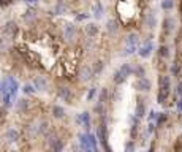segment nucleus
Segmentation results:
<instances>
[{
    "label": "nucleus",
    "instance_id": "4be33fe9",
    "mask_svg": "<svg viewBox=\"0 0 182 152\" xmlns=\"http://www.w3.org/2000/svg\"><path fill=\"white\" fill-rule=\"evenodd\" d=\"M106 30L111 33V35L117 33V32H119V24H117V21H116V19H109L108 24H106Z\"/></svg>",
    "mask_w": 182,
    "mask_h": 152
},
{
    "label": "nucleus",
    "instance_id": "a18cd8bd",
    "mask_svg": "<svg viewBox=\"0 0 182 152\" xmlns=\"http://www.w3.org/2000/svg\"><path fill=\"white\" fill-rule=\"evenodd\" d=\"M176 105H178V109H179V112H182V97H179V98H178V101H176Z\"/></svg>",
    "mask_w": 182,
    "mask_h": 152
},
{
    "label": "nucleus",
    "instance_id": "412c9836",
    "mask_svg": "<svg viewBox=\"0 0 182 152\" xmlns=\"http://www.w3.org/2000/svg\"><path fill=\"white\" fill-rule=\"evenodd\" d=\"M144 22H146V25L149 27V29H154V27L157 25V18H155V14H154V13H147L146 18H144Z\"/></svg>",
    "mask_w": 182,
    "mask_h": 152
},
{
    "label": "nucleus",
    "instance_id": "2f4dec72",
    "mask_svg": "<svg viewBox=\"0 0 182 152\" xmlns=\"http://www.w3.org/2000/svg\"><path fill=\"white\" fill-rule=\"evenodd\" d=\"M160 7H162V10H165V11H171L174 8V0H162Z\"/></svg>",
    "mask_w": 182,
    "mask_h": 152
},
{
    "label": "nucleus",
    "instance_id": "c756f323",
    "mask_svg": "<svg viewBox=\"0 0 182 152\" xmlns=\"http://www.w3.org/2000/svg\"><path fill=\"white\" fill-rule=\"evenodd\" d=\"M119 70L122 71V73H124V75H125L127 78L133 75V65H131V64H122V67H120Z\"/></svg>",
    "mask_w": 182,
    "mask_h": 152
},
{
    "label": "nucleus",
    "instance_id": "5701e85b",
    "mask_svg": "<svg viewBox=\"0 0 182 152\" xmlns=\"http://www.w3.org/2000/svg\"><path fill=\"white\" fill-rule=\"evenodd\" d=\"M158 57L160 59H169V55H171V52H169V48L166 46V44H160V48H158Z\"/></svg>",
    "mask_w": 182,
    "mask_h": 152
},
{
    "label": "nucleus",
    "instance_id": "a19ab883",
    "mask_svg": "<svg viewBox=\"0 0 182 152\" xmlns=\"http://www.w3.org/2000/svg\"><path fill=\"white\" fill-rule=\"evenodd\" d=\"M101 14H103V7H101L100 3H98V5H97V8H95V18H97V19H100V18H101Z\"/></svg>",
    "mask_w": 182,
    "mask_h": 152
},
{
    "label": "nucleus",
    "instance_id": "4c0bfd02",
    "mask_svg": "<svg viewBox=\"0 0 182 152\" xmlns=\"http://www.w3.org/2000/svg\"><path fill=\"white\" fill-rule=\"evenodd\" d=\"M138 51V46H135V44H127V48L124 51V55H131V54H135Z\"/></svg>",
    "mask_w": 182,
    "mask_h": 152
},
{
    "label": "nucleus",
    "instance_id": "f03ea898",
    "mask_svg": "<svg viewBox=\"0 0 182 152\" xmlns=\"http://www.w3.org/2000/svg\"><path fill=\"white\" fill-rule=\"evenodd\" d=\"M76 38H78V29H76V25L75 24H65L63 27V40L70 43V44H73L76 41Z\"/></svg>",
    "mask_w": 182,
    "mask_h": 152
},
{
    "label": "nucleus",
    "instance_id": "58836bf2",
    "mask_svg": "<svg viewBox=\"0 0 182 152\" xmlns=\"http://www.w3.org/2000/svg\"><path fill=\"white\" fill-rule=\"evenodd\" d=\"M22 18H24L25 21H32V19H35V18H37L35 10H27L25 13H24V16H22Z\"/></svg>",
    "mask_w": 182,
    "mask_h": 152
},
{
    "label": "nucleus",
    "instance_id": "37998d69",
    "mask_svg": "<svg viewBox=\"0 0 182 152\" xmlns=\"http://www.w3.org/2000/svg\"><path fill=\"white\" fill-rule=\"evenodd\" d=\"M125 149H127V151H133V149H135V139H131V141L127 143Z\"/></svg>",
    "mask_w": 182,
    "mask_h": 152
},
{
    "label": "nucleus",
    "instance_id": "dca6fc26",
    "mask_svg": "<svg viewBox=\"0 0 182 152\" xmlns=\"http://www.w3.org/2000/svg\"><path fill=\"white\" fill-rule=\"evenodd\" d=\"M29 108H30V101L27 98H21V100H18V103H16V109L19 112H27Z\"/></svg>",
    "mask_w": 182,
    "mask_h": 152
},
{
    "label": "nucleus",
    "instance_id": "09e8293b",
    "mask_svg": "<svg viewBox=\"0 0 182 152\" xmlns=\"http://www.w3.org/2000/svg\"><path fill=\"white\" fill-rule=\"evenodd\" d=\"M10 2V0H0V5H7Z\"/></svg>",
    "mask_w": 182,
    "mask_h": 152
},
{
    "label": "nucleus",
    "instance_id": "c03bdc74",
    "mask_svg": "<svg viewBox=\"0 0 182 152\" xmlns=\"http://www.w3.org/2000/svg\"><path fill=\"white\" fill-rule=\"evenodd\" d=\"M157 116H158V112L151 111V112H149V121H157Z\"/></svg>",
    "mask_w": 182,
    "mask_h": 152
},
{
    "label": "nucleus",
    "instance_id": "7ed1b4c3",
    "mask_svg": "<svg viewBox=\"0 0 182 152\" xmlns=\"http://www.w3.org/2000/svg\"><path fill=\"white\" fill-rule=\"evenodd\" d=\"M97 136H98V141L101 143V146L106 151H109V146H108V127H106V122H101L100 127L97 130Z\"/></svg>",
    "mask_w": 182,
    "mask_h": 152
},
{
    "label": "nucleus",
    "instance_id": "a211bd4d",
    "mask_svg": "<svg viewBox=\"0 0 182 152\" xmlns=\"http://www.w3.org/2000/svg\"><path fill=\"white\" fill-rule=\"evenodd\" d=\"M7 81H8V91H10V94H11V97H14L16 92H18V89H19V84L14 78H8Z\"/></svg>",
    "mask_w": 182,
    "mask_h": 152
},
{
    "label": "nucleus",
    "instance_id": "423d86ee",
    "mask_svg": "<svg viewBox=\"0 0 182 152\" xmlns=\"http://www.w3.org/2000/svg\"><path fill=\"white\" fill-rule=\"evenodd\" d=\"M158 91L166 92V94L171 92V79H169L168 75H163L162 73V75L158 76Z\"/></svg>",
    "mask_w": 182,
    "mask_h": 152
},
{
    "label": "nucleus",
    "instance_id": "9b49d317",
    "mask_svg": "<svg viewBox=\"0 0 182 152\" xmlns=\"http://www.w3.org/2000/svg\"><path fill=\"white\" fill-rule=\"evenodd\" d=\"M59 97L65 100L67 103H71V100H73V92H71V89L65 87V86H60L59 87Z\"/></svg>",
    "mask_w": 182,
    "mask_h": 152
},
{
    "label": "nucleus",
    "instance_id": "1a4fd4ad",
    "mask_svg": "<svg viewBox=\"0 0 182 152\" xmlns=\"http://www.w3.org/2000/svg\"><path fill=\"white\" fill-rule=\"evenodd\" d=\"M76 122L79 124V125H82L86 128V130H89L90 128V112H87V111H84V112H81V114L76 117Z\"/></svg>",
    "mask_w": 182,
    "mask_h": 152
},
{
    "label": "nucleus",
    "instance_id": "393cba45",
    "mask_svg": "<svg viewBox=\"0 0 182 152\" xmlns=\"http://www.w3.org/2000/svg\"><path fill=\"white\" fill-rule=\"evenodd\" d=\"M181 70H182V65H181V62H179V60L173 62V65H171V73H173V76L179 78V76H181Z\"/></svg>",
    "mask_w": 182,
    "mask_h": 152
},
{
    "label": "nucleus",
    "instance_id": "c9c22d12",
    "mask_svg": "<svg viewBox=\"0 0 182 152\" xmlns=\"http://www.w3.org/2000/svg\"><path fill=\"white\" fill-rule=\"evenodd\" d=\"M10 41H8V38H5V37H0V52H3V51H7L10 49Z\"/></svg>",
    "mask_w": 182,
    "mask_h": 152
},
{
    "label": "nucleus",
    "instance_id": "6ab92c4d",
    "mask_svg": "<svg viewBox=\"0 0 182 152\" xmlns=\"http://www.w3.org/2000/svg\"><path fill=\"white\" fill-rule=\"evenodd\" d=\"M7 141H10V143H14V141H18L19 139V132L16 130V128H10V130H7Z\"/></svg>",
    "mask_w": 182,
    "mask_h": 152
},
{
    "label": "nucleus",
    "instance_id": "8fccbe9b",
    "mask_svg": "<svg viewBox=\"0 0 182 152\" xmlns=\"http://www.w3.org/2000/svg\"><path fill=\"white\" fill-rule=\"evenodd\" d=\"M25 2H29V3H37L38 0H25Z\"/></svg>",
    "mask_w": 182,
    "mask_h": 152
},
{
    "label": "nucleus",
    "instance_id": "39448f33",
    "mask_svg": "<svg viewBox=\"0 0 182 152\" xmlns=\"http://www.w3.org/2000/svg\"><path fill=\"white\" fill-rule=\"evenodd\" d=\"M135 89L139 91V92H149L152 89V82L149 81L146 76H141L135 81Z\"/></svg>",
    "mask_w": 182,
    "mask_h": 152
},
{
    "label": "nucleus",
    "instance_id": "f8f14e48",
    "mask_svg": "<svg viewBox=\"0 0 182 152\" xmlns=\"http://www.w3.org/2000/svg\"><path fill=\"white\" fill-rule=\"evenodd\" d=\"M84 32H86L87 38H95V37L98 35V32H100V29H98L97 24L90 22V24H87V25L84 27Z\"/></svg>",
    "mask_w": 182,
    "mask_h": 152
},
{
    "label": "nucleus",
    "instance_id": "f257e3e1",
    "mask_svg": "<svg viewBox=\"0 0 182 152\" xmlns=\"http://www.w3.org/2000/svg\"><path fill=\"white\" fill-rule=\"evenodd\" d=\"M16 49H18V52L21 54V57H22V62H24V64L35 65L37 62H38L37 54H35L32 49H29V48H27L25 44H18V46H16Z\"/></svg>",
    "mask_w": 182,
    "mask_h": 152
},
{
    "label": "nucleus",
    "instance_id": "bb28decb",
    "mask_svg": "<svg viewBox=\"0 0 182 152\" xmlns=\"http://www.w3.org/2000/svg\"><path fill=\"white\" fill-rule=\"evenodd\" d=\"M133 75H135L136 78L146 76V68H144V67H142V65L136 64V65H133Z\"/></svg>",
    "mask_w": 182,
    "mask_h": 152
},
{
    "label": "nucleus",
    "instance_id": "72a5a7b5",
    "mask_svg": "<svg viewBox=\"0 0 182 152\" xmlns=\"http://www.w3.org/2000/svg\"><path fill=\"white\" fill-rule=\"evenodd\" d=\"M168 121V114H166V112H158V116H157V125L158 127H163V124L165 122H166Z\"/></svg>",
    "mask_w": 182,
    "mask_h": 152
},
{
    "label": "nucleus",
    "instance_id": "473e14b6",
    "mask_svg": "<svg viewBox=\"0 0 182 152\" xmlns=\"http://www.w3.org/2000/svg\"><path fill=\"white\" fill-rule=\"evenodd\" d=\"M108 98H109V92H108V89H106V87H103V89H101V92H100V97H98V101L104 105V103L108 101Z\"/></svg>",
    "mask_w": 182,
    "mask_h": 152
},
{
    "label": "nucleus",
    "instance_id": "6e6552de",
    "mask_svg": "<svg viewBox=\"0 0 182 152\" xmlns=\"http://www.w3.org/2000/svg\"><path fill=\"white\" fill-rule=\"evenodd\" d=\"M3 33H5V37H8V38H14L16 33H18V24H16L14 21H8L3 27Z\"/></svg>",
    "mask_w": 182,
    "mask_h": 152
},
{
    "label": "nucleus",
    "instance_id": "aec40b11",
    "mask_svg": "<svg viewBox=\"0 0 182 152\" xmlns=\"http://www.w3.org/2000/svg\"><path fill=\"white\" fill-rule=\"evenodd\" d=\"M113 81H114L116 86H120V84H124V82L127 81V76H125L120 70H117V71L114 73V76H113Z\"/></svg>",
    "mask_w": 182,
    "mask_h": 152
},
{
    "label": "nucleus",
    "instance_id": "a878e982",
    "mask_svg": "<svg viewBox=\"0 0 182 152\" xmlns=\"http://www.w3.org/2000/svg\"><path fill=\"white\" fill-rule=\"evenodd\" d=\"M52 116L56 117V119H60V117L65 116V109L62 108V106H59V105H54L52 106Z\"/></svg>",
    "mask_w": 182,
    "mask_h": 152
},
{
    "label": "nucleus",
    "instance_id": "79ce46f5",
    "mask_svg": "<svg viewBox=\"0 0 182 152\" xmlns=\"http://www.w3.org/2000/svg\"><path fill=\"white\" fill-rule=\"evenodd\" d=\"M95 94H97V89H95V87H92V89H90V91H89V92H87V100H89V101H90V100H92L93 97H95Z\"/></svg>",
    "mask_w": 182,
    "mask_h": 152
},
{
    "label": "nucleus",
    "instance_id": "de8ad7c7",
    "mask_svg": "<svg viewBox=\"0 0 182 152\" xmlns=\"http://www.w3.org/2000/svg\"><path fill=\"white\" fill-rule=\"evenodd\" d=\"M5 114H7V111H5V109H2V108H0V119H2V117H5Z\"/></svg>",
    "mask_w": 182,
    "mask_h": 152
},
{
    "label": "nucleus",
    "instance_id": "f3484780",
    "mask_svg": "<svg viewBox=\"0 0 182 152\" xmlns=\"http://www.w3.org/2000/svg\"><path fill=\"white\" fill-rule=\"evenodd\" d=\"M79 148H81V149H84V151H92L87 133H84V135H79Z\"/></svg>",
    "mask_w": 182,
    "mask_h": 152
},
{
    "label": "nucleus",
    "instance_id": "3c124183",
    "mask_svg": "<svg viewBox=\"0 0 182 152\" xmlns=\"http://www.w3.org/2000/svg\"><path fill=\"white\" fill-rule=\"evenodd\" d=\"M0 91H2V82H0Z\"/></svg>",
    "mask_w": 182,
    "mask_h": 152
},
{
    "label": "nucleus",
    "instance_id": "9d476101",
    "mask_svg": "<svg viewBox=\"0 0 182 152\" xmlns=\"http://www.w3.org/2000/svg\"><path fill=\"white\" fill-rule=\"evenodd\" d=\"M79 78L82 82L89 81L90 78H93V71H92V67L90 65H82L79 68Z\"/></svg>",
    "mask_w": 182,
    "mask_h": 152
},
{
    "label": "nucleus",
    "instance_id": "4468645a",
    "mask_svg": "<svg viewBox=\"0 0 182 152\" xmlns=\"http://www.w3.org/2000/svg\"><path fill=\"white\" fill-rule=\"evenodd\" d=\"M135 116L138 117V119H142V117L146 116V103L142 100H138L136 108H135Z\"/></svg>",
    "mask_w": 182,
    "mask_h": 152
},
{
    "label": "nucleus",
    "instance_id": "2eb2a0df",
    "mask_svg": "<svg viewBox=\"0 0 182 152\" xmlns=\"http://www.w3.org/2000/svg\"><path fill=\"white\" fill-rule=\"evenodd\" d=\"M37 135H46L48 130H49V122L45 121V119H41L40 122L37 124Z\"/></svg>",
    "mask_w": 182,
    "mask_h": 152
},
{
    "label": "nucleus",
    "instance_id": "49530a36",
    "mask_svg": "<svg viewBox=\"0 0 182 152\" xmlns=\"http://www.w3.org/2000/svg\"><path fill=\"white\" fill-rule=\"evenodd\" d=\"M87 14H76V21H86Z\"/></svg>",
    "mask_w": 182,
    "mask_h": 152
},
{
    "label": "nucleus",
    "instance_id": "ddd939ff",
    "mask_svg": "<svg viewBox=\"0 0 182 152\" xmlns=\"http://www.w3.org/2000/svg\"><path fill=\"white\" fill-rule=\"evenodd\" d=\"M34 84H35V89H40V91H48V89H49V81L46 79L45 76L35 78Z\"/></svg>",
    "mask_w": 182,
    "mask_h": 152
},
{
    "label": "nucleus",
    "instance_id": "b1692460",
    "mask_svg": "<svg viewBox=\"0 0 182 152\" xmlns=\"http://www.w3.org/2000/svg\"><path fill=\"white\" fill-rule=\"evenodd\" d=\"M138 43H139V37H138V33L131 32L127 35L125 38V44H135V46H138Z\"/></svg>",
    "mask_w": 182,
    "mask_h": 152
},
{
    "label": "nucleus",
    "instance_id": "cd10ccee",
    "mask_svg": "<svg viewBox=\"0 0 182 152\" xmlns=\"http://www.w3.org/2000/svg\"><path fill=\"white\" fill-rule=\"evenodd\" d=\"M103 68H104V64L101 60H97L95 64L92 65V71H93V76H97V75H100V73L103 71Z\"/></svg>",
    "mask_w": 182,
    "mask_h": 152
},
{
    "label": "nucleus",
    "instance_id": "f704fd0d",
    "mask_svg": "<svg viewBox=\"0 0 182 152\" xmlns=\"http://www.w3.org/2000/svg\"><path fill=\"white\" fill-rule=\"evenodd\" d=\"M168 97H169V94H166V92H160V91H158V94H157V103L165 105V103H166V100H168Z\"/></svg>",
    "mask_w": 182,
    "mask_h": 152
},
{
    "label": "nucleus",
    "instance_id": "e433bc0d",
    "mask_svg": "<svg viewBox=\"0 0 182 152\" xmlns=\"http://www.w3.org/2000/svg\"><path fill=\"white\" fill-rule=\"evenodd\" d=\"M87 136H89V143H90V148L92 151H98V143H97V136L92 133H87Z\"/></svg>",
    "mask_w": 182,
    "mask_h": 152
},
{
    "label": "nucleus",
    "instance_id": "ea45409f",
    "mask_svg": "<svg viewBox=\"0 0 182 152\" xmlns=\"http://www.w3.org/2000/svg\"><path fill=\"white\" fill-rule=\"evenodd\" d=\"M22 92H24L25 95H34V94H35V87L30 86V84H25V86L22 87Z\"/></svg>",
    "mask_w": 182,
    "mask_h": 152
},
{
    "label": "nucleus",
    "instance_id": "0eeeda50",
    "mask_svg": "<svg viewBox=\"0 0 182 152\" xmlns=\"http://www.w3.org/2000/svg\"><path fill=\"white\" fill-rule=\"evenodd\" d=\"M152 51H154V43L151 40H146L144 43L141 44V48L138 49V54H139L142 59H147L149 55L152 54Z\"/></svg>",
    "mask_w": 182,
    "mask_h": 152
},
{
    "label": "nucleus",
    "instance_id": "20e7f679",
    "mask_svg": "<svg viewBox=\"0 0 182 152\" xmlns=\"http://www.w3.org/2000/svg\"><path fill=\"white\" fill-rule=\"evenodd\" d=\"M162 29H163V35H166V37H169L171 33L174 32V29H176V19L174 18H171V16H166V18L163 19V22H162Z\"/></svg>",
    "mask_w": 182,
    "mask_h": 152
},
{
    "label": "nucleus",
    "instance_id": "7c9ffc66",
    "mask_svg": "<svg viewBox=\"0 0 182 152\" xmlns=\"http://www.w3.org/2000/svg\"><path fill=\"white\" fill-rule=\"evenodd\" d=\"M2 95H3V106L5 108H10V106H11V94H10L8 91H3L2 92Z\"/></svg>",
    "mask_w": 182,
    "mask_h": 152
},
{
    "label": "nucleus",
    "instance_id": "603ef678",
    "mask_svg": "<svg viewBox=\"0 0 182 152\" xmlns=\"http://www.w3.org/2000/svg\"><path fill=\"white\" fill-rule=\"evenodd\" d=\"M181 57H182V51H181Z\"/></svg>",
    "mask_w": 182,
    "mask_h": 152
},
{
    "label": "nucleus",
    "instance_id": "c85d7f7f",
    "mask_svg": "<svg viewBox=\"0 0 182 152\" xmlns=\"http://www.w3.org/2000/svg\"><path fill=\"white\" fill-rule=\"evenodd\" d=\"M67 10H68V7L65 5L63 2H59L56 7H54V14H63V13H67Z\"/></svg>",
    "mask_w": 182,
    "mask_h": 152
}]
</instances>
